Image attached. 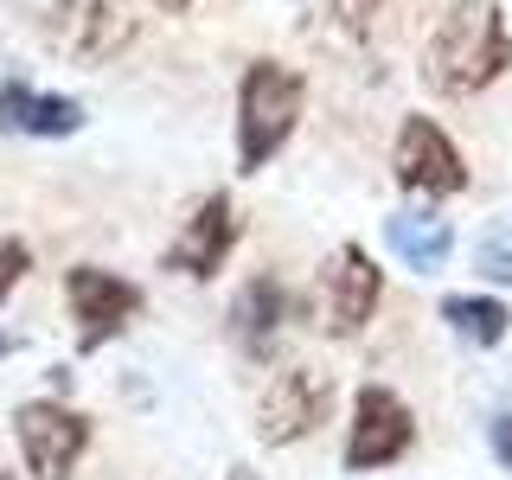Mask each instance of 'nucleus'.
Instances as JSON below:
<instances>
[{
  "mask_svg": "<svg viewBox=\"0 0 512 480\" xmlns=\"http://www.w3.org/2000/svg\"><path fill=\"white\" fill-rule=\"evenodd\" d=\"M416 423L404 410V397L384 391V384H365L359 404H352V436H346V468L365 474V468H384V461H397L410 448Z\"/></svg>",
  "mask_w": 512,
  "mask_h": 480,
  "instance_id": "nucleus-8",
  "label": "nucleus"
},
{
  "mask_svg": "<svg viewBox=\"0 0 512 480\" xmlns=\"http://www.w3.org/2000/svg\"><path fill=\"white\" fill-rule=\"evenodd\" d=\"M231 480H256V474H250V468H231Z\"/></svg>",
  "mask_w": 512,
  "mask_h": 480,
  "instance_id": "nucleus-20",
  "label": "nucleus"
},
{
  "mask_svg": "<svg viewBox=\"0 0 512 480\" xmlns=\"http://www.w3.org/2000/svg\"><path fill=\"white\" fill-rule=\"evenodd\" d=\"M13 429H20V455H26V474L32 480H71V468L84 461V448H90V423L77 410L52 404V397L20 404Z\"/></svg>",
  "mask_w": 512,
  "mask_h": 480,
  "instance_id": "nucleus-4",
  "label": "nucleus"
},
{
  "mask_svg": "<svg viewBox=\"0 0 512 480\" xmlns=\"http://www.w3.org/2000/svg\"><path fill=\"white\" fill-rule=\"evenodd\" d=\"M26 269H32V250L26 244H0V301L13 295V282H20Z\"/></svg>",
  "mask_w": 512,
  "mask_h": 480,
  "instance_id": "nucleus-17",
  "label": "nucleus"
},
{
  "mask_svg": "<svg viewBox=\"0 0 512 480\" xmlns=\"http://www.w3.org/2000/svg\"><path fill=\"white\" fill-rule=\"evenodd\" d=\"M327 20L346 32V39H359V32H372L378 20V0H327Z\"/></svg>",
  "mask_w": 512,
  "mask_h": 480,
  "instance_id": "nucleus-16",
  "label": "nucleus"
},
{
  "mask_svg": "<svg viewBox=\"0 0 512 480\" xmlns=\"http://www.w3.org/2000/svg\"><path fill=\"white\" fill-rule=\"evenodd\" d=\"M378 269H372V256H365L359 244H340L327 256V269H320V327L327 333H340V340H352V333L372 320L378 308Z\"/></svg>",
  "mask_w": 512,
  "mask_h": 480,
  "instance_id": "nucleus-7",
  "label": "nucleus"
},
{
  "mask_svg": "<svg viewBox=\"0 0 512 480\" xmlns=\"http://www.w3.org/2000/svg\"><path fill=\"white\" fill-rule=\"evenodd\" d=\"M493 448H500V461L512 468V416H500V423H493Z\"/></svg>",
  "mask_w": 512,
  "mask_h": 480,
  "instance_id": "nucleus-18",
  "label": "nucleus"
},
{
  "mask_svg": "<svg viewBox=\"0 0 512 480\" xmlns=\"http://www.w3.org/2000/svg\"><path fill=\"white\" fill-rule=\"evenodd\" d=\"M0 480H7V474H0Z\"/></svg>",
  "mask_w": 512,
  "mask_h": 480,
  "instance_id": "nucleus-22",
  "label": "nucleus"
},
{
  "mask_svg": "<svg viewBox=\"0 0 512 480\" xmlns=\"http://www.w3.org/2000/svg\"><path fill=\"white\" fill-rule=\"evenodd\" d=\"M384 244H391L416 276H429V269L448 263V250H455V231H448V218H429V212H397L384 218Z\"/></svg>",
  "mask_w": 512,
  "mask_h": 480,
  "instance_id": "nucleus-13",
  "label": "nucleus"
},
{
  "mask_svg": "<svg viewBox=\"0 0 512 480\" xmlns=\"http://www.w3.org/2000/svg\"><path fill=\"white\" fill-rule=\"evenodd\" d=\"M237 244V205L224 199V192H212V199L199 205V212L186 218V231L173 237V250H167V269H180V276H218V263L231 256Z\"/></svg>",
  "mask_w": 512,
  "mask_h": 480,
  "instance_id": "nucleus-10",
  "label": "nucleus"
},
{
  "mask_svg": "<svg viewBox=\"0 0 512 480\" xmlns=\"http://www.w3.org/2000/svg\"><path fill=\"white\" fill-rule=\"evenodd\" d=\"M442 320L461 333V340H474V346H500L512 314H506L493 295H448V301H442Z\"/></svg>",
  "mask_w": 512,
  "mask_h": 480,
  "instance_id": "nucleus-14",
  "label": "nucleus"
},
{
  "mask_svg": "<svg viewBox=\"0 0 512 480\" xmlns=\"http://www.w3.org/2000/svg\"><path fill=\"white\" fill-rule=\"evenodd\" d=\"M7 346H13V340H7V333H0V359H7Z\"/></svg>",
  "mask_w": 512,
  "mask_h": 480,
  "instance_id": "nucleus-21",
  "label": "nucleus"
},
{
  "mask_svg": "<svg viewBox=\"0 0 512 480\" xmlns=\"http://www.w3.org/2000/svg\"><path fill=\"white\" fill-rule=\"evenodd\" d=\"M333 410V378L314 372V365H288V372L263 391V410H256V436H263L269 448L282 442H301L314 436L320 423H327Z\"/></svg>",
  "mask_w": 512,
  "mask_h": 480,
  "instance_id": "nucleus-5",
  "label": "nucleus"
},
{
  "mask_svg": "<svg viewBox=\"0 0 512 480\" xmlns=\"http://www.w3.org/2000/svg\"><path fill=\"white\" fill-rule=\"evenodd\" d=\"M474 269L487 282H512V218H493L474 244Z\"/></svg>",
  "mask_w": 512,
  "mask_h": 480,
  "instance_id": "nucleus-15",
  "label": "nucleus"
},
{
  "mask_svg": "<svg viewBox=\"0 0 512 480\" xmlns=\"http://www.w3.org/2000/svg\"><path fill=\"white\" fill-rule=\"evenodd\" d=\"M301 96L308 90L288 64H250L244 71V90H237V160H244V173L282 154V141L301 122Z\"/></svg>",
  "mask_w": 512,
  "mask_h": 480,
  "instance_id": "nucleus-2",
  "label": "nucleus"
},
{
  "mask_svg": "<svg viewBox=\"0 0 512 480\" xmlns=\"http://www.w3.org/2000/svg\"><path fill=\"white\" fill-rule=\"evenodd\" d=\"M391 167H397V186H410V192H461V186H468V167H461L455 141H448L429 116L404 122Z\"/></svg>",
  "mask_w": 512,
  "mask_h": 480,
  "instance_id": "nucleus-9",
  "label": "nucleus"
},
{
  "mask_svg": "<svg viewBox=\"0 0 512 480\" xmlns=\"http://www.w3.org/2000/svg\"><path fill=\"white\" fill-rule=\"evenodd\" d=\"M154 7H167V13H186V7H192V0H154Z\"/></svg>",
  "mask_w": 512,
  "mask_h": 480,
  "instance_id": "nucleus-19",
  "label": "nucleus"
},
{
  "mask_svg": "<svg viewBox=\"0 0 512 480\" xmlns=\"http://www.w3.org/2000/svg\"><path fill=\"white\" fill-rule=\"evenodd\" d=\"M64 301H71V314H77V346L96 352L109 333H122L128 320H135L141 288L122 282V276H109V269L84 263V269H64Z\"/></svg>",
  "mask_w": 512,
  "mask_h": 480,
  "instance_id": "nucleus-6",
  "label": "nucleus"
},
{
  "mask_svg": "<svg viewBox=\"0 0 512 480\" xmlns=\"http://www.w3.org/2000/svg\"><path fill=\"white\" fill-rule=\"evenodd\" d=\"M135 32L141 20L128 13V0H52V13H45V39L71 64H109L135 45Z\"/></svg>",
  "mask_w": 512,
  "mask_h": 480,
  "instance_id": "nucleus-3",
  "label": "nucleus"
},
{
  "mask_svg": "<svg viewBox=\"0 0 512 480\" xmlns=\"http://www.w3.org/2000/svg\"><path fill=\"white\" fill-rule=\"evenodd\" d=\"M282 320H288V295L276 276H256L244 282V295L231 301V340L250 352V359H269L282 340Z\"/></svg>",
  "mask_w": 512,
  "mask_h": 480,
  "instance_id": "nucleus-11",
  "label": "nucleus"
},
{
  "mask_svg": "<svg viewBox=\"0 0 512 480\" xmlns=\"http://www.w3.org/2000/svg\"><path fill=\"white\" fill-rule=\"evenodd\" d=\"M84 109L71 96H39L32 84H0V135H77Z\"/></svg>",
  "mask_w": 512,
  "mask_h": 480,
  "instance_id": "nucleus-12",
  "label": "nucleus"
},
{
  "mask_svg": "<svg viewBox=\"0 0 512 480\" xmlns=\"http://www.w3.org/2000/svg\"><path fill=\"white\" fill-rule=\"evenodd\" d=\"M506 64H512V39H506L500 7H493V0H461V7L442 13L436 39H429L423 77H429V90H442V96H474V90H487Z\"/></svg>",
  "mask_w": 512,
  "mask_h": 480,
  "instance_id": "nucleus-1",
  "label": "nucleus"
}]
</instances>
